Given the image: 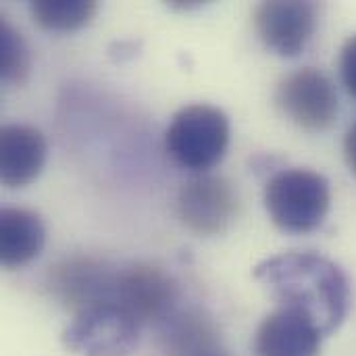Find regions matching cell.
Wrapping results in <instances>:
<instances>
[{
    "label": "cell",
    "mask_w": 356,
    "mask_h": 356,
    "mask_svg": "<svg viewBox=\"0 0 356 356\" xmlns=\"http://www.w3.org/2000/svg\"><path fill=\"white\" fill-rule=\"evenodd\" d=\"M257 282L277 300L311 319L323 336L334 334L348 317L353 294L346 273L317 252H282L254 267Z\"/></svg>",
    "instance_id": "6da1fadb"
},
{
    "label": "cell",
    "mask_w": 356,
    "mask_h": 356,
    "mask_svg": "<svg viewBox=\"0 0 356 356\" xmlns=\"http://www.w3.org/2000/svg\"><path fill=\"white\" fill-rule=\"evenodd\" d=\"M265 207L280 229L307 234L327 217L332 188L325 175L313 169H282L265 186Z\"/></svg>",
    "instance_id": "7a4b0ae2"
},
{
    "label": "cell",
    "mask_w": 356,
    "mask_h": 356,
    "mask_svg": "<svg viewBox=\"0 0 356 356\" xmlns=\"http://www.w3.org/2000/svg\"><path fill=\"white\" fill-rule=\"evenodd\" d=\"M229 134V119L219 106L196 102L175 113L165 131V148L177 165L209 171L223 159Z\"/></svg>",
    "instance_id": "3957f363"
},
{
    "label": "cell",
    "mask_w": 356,
    "mask_h": 356,
    "mask_svg": "<svg viewBox=\"0 0 356 356\" xmlns=\"http://www.w3.org/2000/svg\"><path fill=\"white\" fill-rule=\"evenodd\" d=\"M140 327L119 305L98 302L75 313L63 342L79 356H129L138 346Z\"/></svg>",
    "instance_id": "277c9868"
},
{
    "label": "cell",
    "mask_w": 356,
    "mask_h": 356,
    "mask_svg": "<svg viewBox=\"0 0 356 356\" xmlns=\"http://www.w3.org/2000/svg\"><path fill=\"white\" fill-rule=\"evenodd\" d=\"M111 302L127 311L140 325H163L177 311V286L159 267L131 265L117 271Z\"/></svg>",
    "instance_id": "5b68a950"
},
{
    "label": "cell",
    "mask_w": 356,
    "mask_h": 356,
    "mask_svg": "<svg viewBox=\"0 0 356 356\" xmlns=\"http://www.w3.org/2000/svg\"><path fill=\"white\" fill-rule=\"evenodd\" d=\"M282 113L307 131H323L338 117V94L332 79L313 67L288 73L275 90Z\"/></svg>",
    "instance_id": "8992f818"
},
{
    "label": "cell",
    "mask_w": 356,
    "mask_h": 356,
    "mask_svg": "<svg viewBox=\"0 0 356 356\" xmlns=\"http://www.w3.org/2000/svg\"><path fill=\"white\" fill-rule=\"evenodd\" d=\"M238 211L234 188L217 175H198L181 186L177 213L181 223L198 236L223 234Z\"/></svg>",
    "instance_id": "52a82bcc"
},
{
    "label": "cell",
    "mask_w": 356,
    "mask_h": 356,
    "mask_svg": "<svg viewBox=\"0 0 356 356\" xmlns=\"http://www.w3.org/2000/svg\"><path fill=\"white\" fill-rule=\"evenodd\" d=\"M254 27L263 44L280 56H296L317 27V6L302 0H269L254 8Z\"/></svg>",
    "instance_id": "ba28073f"
},
{
    "label": "cell",
    "mask_w": 356,
    "mask_h": 356,
    "mask_svg": "<svg viewBox=\"0 0 356 356\" xmlns=\"http://www.w3.org/2000/svg\"><path fill=\"white\" fill-rule=\"evenodd\" d=\"M115 277L117 271H113L108 265L96 259L75 257L54 267L50 275V288L63 305L77 313L98 302H111Z\"/></svg>",
    "instance_id": "9c48e42d"
},
{
    "label": "cell",
    "mask_w": 356,
    "mask_h": 356,
    "mask_svg": "<svg viewBox=\"0 0 356 356\" xmlns=\"http://www.w3.org/2000/svg\"><path fill=\"white\" fill-rule=\"evenodd\" d=\"M325 336L305 315L277 307L254 334L257 356H319Z\"/></svg>",
    "instance_id": "30bf717a"
},
{
    "label": "cell",
    "mask_w": 356,
    "mask_h": 356,
    "mask_svg": "<svg viewBox=\"0 0 356 356\" xmlns=\"http://www.w3.org/2000/svg\"><path fill=\"white\" fill-rule=\"evenodd\" d=\"M46 140L27 123H8L0 129V179L8 188L31 184L46 163Z\"/></svg>",
    "instance_id": "8fae6325"
},
{
    "label": "cell",
    "mask_w": 356,
    "mask_h": 356,
    "mask_svg": "<svg viewBox=\"0 0 356 356\" xmlns=\"http://www.w3.org/2000/svg\"><path fill=\"white\" fill-rule=\"evenodd\" d=\"M46 242V227L38 213L27 209L0 211V263L8 269L33 261Z\"/></svg>",
    "instance_id": "7c38bea8"
},
{
    "label": "cell",
    "mask_w": 356,
    "mask_h": 356,
    "mask_svg": "<svg viewBox=\"0 0 356 356\" xmlns=\"http://www.w3.org/2000/svg\"><path fill=\"white\" fill-rule=\"evenodd\" d=\"M29 10L33 21L48 31H75L94 19L98 4L94 0H33Z\"/></svg>",
    "instance_id": "4fadbf2b"
},
{
    "label": "cell",
    "mask_w": 356,
    "mask_h": 356,
    "mask_svg": "<svg viewBox=\"0 0 356 356\" xmlns=\"http://www.w3.org/2000/svg\"><path fill=\"white\" fill-rule=\"evenodd\" d=\"M29 67V48L23 35L6 19H0V79L6 83H23Z\"/></svg>",
    "instance_id": "5bb4252c"
},
{
    "label": "cell",
    "mask_w": 356,
    "mask_h": 356,
    "mask_svg": "<svg viewBox=\"0 0 356 356\" xmlns=\"http://www.w3.org/2000/svg\"><path fill=\"white\" fill-rule=\"evenodd\" d=\"M340 75L348 94L356 98V33L346 40L340 52Z\"/></svg>",
    "instance_id": "9a60e30c"
},
{
    "label": "cell",
    "mask_w": 356,
    "mask_h": 356,
    "mask_svg": "<svg viewBox=\"0 0 356 356\" xmlns=\"http://www.w3.org/2000/svg\"><path fill=\"white\" fill-rule=\"evenodd\" d=\"M344 156H346V163H348L350 171L356 173V123L348 129V134H346V140H344Z\"/></svg>",
    "instance_id": "2e32d148"
},
{
    "label": "cell",
    "mask_w": 356,
    "mask_h": 356,
    "mask_svg": "<svg viewBox=\"0 0 356 356\" xmlns=\"http://www.w3.org/2000/svg\"><path fill=\"white\" fill-rule=\"evenodd\" d=\"M192 356H229V355H227V350H223V348H221V344L217 342V344H211V346H207V348H202V350L194 353Z\"/></svg>",
    "instance_id": "e0dca14e"
}]
</instances>
